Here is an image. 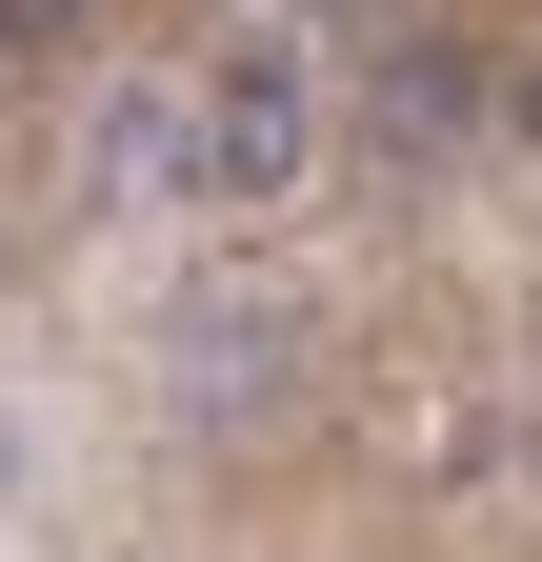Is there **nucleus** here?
Returning <instances> with one entry per match:
<instances>
[{
  "mask_svg": "<svg viewBox=\"0 0 542 562\" xmlns=\"http://www.w3.org/2000/svg\"><path fill=\"white\" fill-rule=\"evenodd\" d=\"M302 161H321L302 41H222V60H201V101H181V181H201V201H302Z\"/></svg>",
  "mask_w": 542,
  "mask_h": 562,
  "instance_id": "f257e3e1",
  "label": "nucleus"
},
{
  "mask_svg": "<svg viewBox=\"0 0 542 562\" xmlns=\"http://www.w3.org/2000/svg\"><path fill=\"white\" fill-rule=\"evenodd\" d=\"M261 341H282L261 302H241V322L201 302V322H181V402H201V422H222V402H261V382H282V362H261Z\"/></svg>",
  "mask_w": 542,
  "mask_h": 562,
  "instance_id": "f03ea898",
  "label": "nucleus"
},
{
  "mask_svg": "<svg viewBox=\"0 0 542 562\" xmlns=\"http://www.w3.org/2000/svg\"><path fill=\"white\" fill-rule=\"evenodd\" d=\"M462 101H483V81H462L442 41H402V60H382V121H402V140H462Z\"/></svg>",
  "mask_w": 542,
  "mask_h": 562,
  "instance_id": "7ed1b4c3",
  "label": "nucleus"
},
{
  "mask_svg": "<svg viewBox=\"0 0 542 562\" xmlns=\"http://www.w3.org/2000/svg\"><path fill=\"white\" fill-rule=\"evenodd\" d=\"M101 181H181V101H121L101 121Z\"/></svg>",
  "mask_w": 542,
  "mask_h": 562,
  "instance_id": "20e7f679",
  "label": "nucleus"
},
{
  "mask_svg": "<svg viewBox=\"0 0 542 562\" xmlns=\"http://www.w3.org/2000/svg\"><path fill=\"white\" fill-rule=\"evenodd\" d=\"M60 21H81V0H0V60H41V41H60Z\"/></svg>",
  "mask_w": 542,
  "mask_h": 562,
  "instance_id": "39448f33",
  "label": "nucleus"
},
{
  "mask_svg": "<svg viewBox=\"0 0 542 562\" xmlns=\"http://www.w3.org/2000/svg\"><path fill=\"white\" fill-rule=\"evenodd\" d=\"M503 121H522V140H542V60H522V81H503Z\"/></svg>",
  "mask_w": 542,
  "mask_h": 562,
  "instance_id": "423d86ee",
  "label": "nucleus"
},
{
  "mask_svg": "<svg viewBox=\"0 0 542 562\" xmlns=\"http://www.w3.org/2000/svg\"><path fill=\"white\" fill-rule=\"evenodd\" d=\"M21 462H41V442H21V422H0V503H21Z\"/></svg>",
  "mask_w": 542,
  "mask_h": 562,
  "instance_id": "0eeeda50",
  "label": "nucleus"
}]
</instances>
